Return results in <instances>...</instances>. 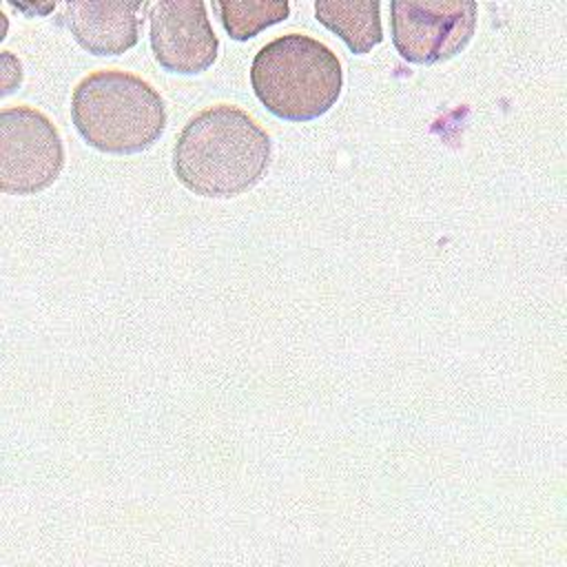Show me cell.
<instances>
[{
    "label": "cell",
    "instance_id": "cell-9",
    "mask_svg": "<svg viewBox=\"0 0 567 567\" xmlns=\"http://www.w3.org/2000/svg\"><path fill=\"white\" fill-rule=\"evenodd\" d=\"M224 29L233 40L255 38L259 31L281 22L290 13L288 2H257V0H226L213 2Z\"/></svg>",
    "mask_w": 567,
    "mask_h": 567
},
{
    "label": "cell",
    "instance_id": "cell-2",
    "mask_svg": "<svg viewBox=\"0 0 567 567\" xmlns=\"http://www.w3.org/2000/svg\"><path fill=\"white\" fill-rule=\"evenodd\" d=\"M71 120L89 146L131 155L162 137L166 106L146 80L126 71H95L73 89Z\"/></svg>",
    "mask_w": 567,
    "mask_h": 567
},
{
    "label": "cell",
    "instance_id": "cell-3",
    "mask_svg": "<svg viewBox=\"0 0 567 567\" xmlns=\"http://www.w3.org/2000/svg\"><path fill=\"white\" fill-rule=\"evenodd\" d=\"M250 84L257 100L279 120L308 122L334 106L343 71L337 53L323 42L286 33L257 51Z\"/></svg>",
    "mask_w": 567,
    "mask_h": 567
},
{
    "label": "cell",
    "instance_id": "cell-8",
    "mask_svg": "<svg viewBox=\"0 0 567 567\" xmlns=\"http://www.w3.org/2000/svg\"><path fill=\"white\" fill-rule=\"evenodd\" d=\"M381 4L377 0H319L315 2L317 20L337 33L346 47L363 55L383 40Z\"/></svg>",
    "mask_w": 567,
    "mask_h": 567
},
{
    "label": "cell",
    "instance_id": "cell-7",
    "mask_svg": "<svg viewBox=\"0 0 567 567\" xmlns=\"http://www.w3.org/2000/svg\"><path fill=\"white\" fill-rule=\"evenodd\" d=\"M148 2H66L60 22H64L75 42L93 55H120L137 44L142 20L140 11Z\"/></svg>",
    "mask_w": 567,
    "mask_h": 567
},
{
    "label": "cell",
    "instance_id": "cell-4",
    "mask_svg": "<svg viewBox=\"0 0 567 567\" xmlns=\"http://www.w3.org/2000/svg\"><path fill=\"white\" fill-rule=\"evenodd\" d=\"M478 20L472 0H392L390 29L399 55L414 64H436L461 53Z\"/></svg>",
    "mask_w": 567,
    "mask_h": 567
},
{
    "label": "cell",
    "instance_id": "cell-5",
    "mask_svg": "<svg viewBox=\"0 0 567 567\" xmlns=\"http://www.w3.org/2000/svg\"><path fill=\"white\" fill-rule=\"evenodd\" d=\"M64 166V146L53 122L33 106H7L0 113V190L33 195L55 182Z\"/></svg>",
    "mask_w": 567,
    "mask_h": 567
},
{
    "label": "cell",
    "instance_id": "cell-1",
    "mask_svg": "<svg viewBox=\"0 0 567 567\" xmlns=\"http://www.w3.org/2000/svg\"><path fill=\"white\" fill-rule=\"evenodd\" d=\"M270 155V135L246 111L217 104L186 122L173 148V171L195 195L235 197L264 177Z\"/></svg>",
    "mask_w": 567,
    "mask_h": 567
},
{
    "label": "cell",
    "instance_id": "cell-6",
    "mask_svg": "<svg viewBox=\"0 0 567 567\" xmlns=\"http://www.w3.org/2000/svg\"><path fill=\"white\" fill-rule=\"evenodd\" d=\"M151 49L171 73L195 75L213 66L219 40L202 0H162L151 4Z\"/></svg>",
    "mask_w": 567,
    "mask_h": 567
}]
</instances>
